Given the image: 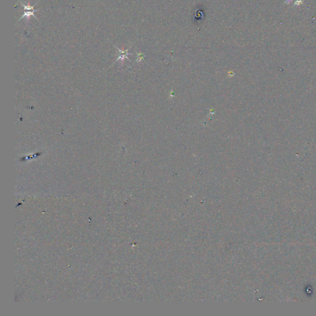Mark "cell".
<instances>
[{
	"label": "cell",
	"mask_w": 316,
	"mask_h": 316,
	"mask_svg": "<svg viewBox=\"0 0 316 316\" xmlns=\"http://www.w3.org/2000/svg\"><path fill=\"white\" fill-rule=\"evenodd\" d=\"M39 11V10H35V9H34V10H33L32 12H31V11H27H27H24V15H23V16H22L19 19L18 22H19L20 20H21L22 18H24V17H25V18L27 19V20L28 21L30 17H31V16L34 17L36 20H38V19H37V17H36L35 16V15H34V12H36V11Z\"/></svg>",
	"instance_id": "6da1fadb"
},
{
	"label": "cell",
	"mask_w": 316,
	"mask_h": 316,
	"mask_svg": "<svg viewBox=\"0 0 316 316\" xmlns=\"http://www.w3.org/2000/svg\"><path fill=\"white\" fill-rule=\"evenodd\" d=\"M116 48H117V49L118 50L119 52L120 53V57H119V58L117 59V60H119V59H121L122 61H123V60H124L125 58H127V59H129V58H128L127 57V56L128 55H132V54H130V53H128V51H129V49H128V50H125V51H124V50H121L119 49L117 47H116Z\"/></svg>",
	"instance_id": "7a4b0ae2"
},
{
	"label": "cell",
	"mask_w": 316,
	"mask_h": 316,
	"mask_svg": "<svg viewBox=\"0 0 316 316\" xmlns=\"http://www.w3.org/2000/svg\"><path fill=\"white\" fill-rule=\"evenodd\" d=\"M20 3L22 5V6L24 7V10H34L33 7H35V5H33V6H30V5H24V4L23 3H22L21 1H20Z\"/></svg>",
	"instance_id": "3957f363"
}]
</instances>
